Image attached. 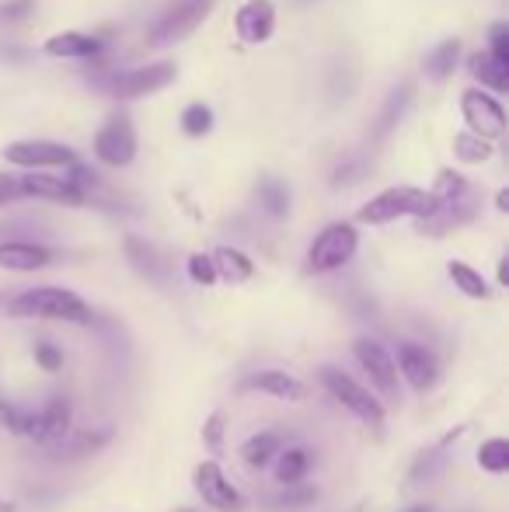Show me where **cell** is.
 I'll return each mask as SVG.
<instances>
[{
  "label": "cell",
  "mask_w": 509,
  "mask_h": 512,
  "mask_svg": "<svg viewBox=\"0 0 509 512\" xmlns=\"http://www.w3.org/2000/svg\"><path fill=\"white\" fill-rule=\"evenodd\" d=\"M11 317H42V321H70V324H88L91 307L84 304L77 293L60 290V286H39L7 304Z\"/></svg>",
  "instance_id": "obj_1"
},
{
  "label": "cell",
  "mask_w": 509,
  "mask_h": 512,
  "mask_svg": "<svg viewBox=\"0 0 509 512\" xmlns=\"http://www.w3.org/2000/svg\"><path fill=\"white\" fill-rule=\"evenodd\" d=\"M433 209H436V199L429 196L426 189L394 185V189H384L381 196H374L360 209V220L363 223H391V220H398V216H419V220H426Z\"/></svg>",
  "instance_id": "obj_2"
},
{
  "label": "cell",
  "mask_w": 509,
  "mask_h": 512,
  "mask_svg": "<svg viewBox=\"0 0 509 512\" xmlns=\"http://www.w3.org/2000/svg\"><path fill=\"white\" fill-rule=\"evenodd\" d=\"M318 377H321V384H325V391L332 394L342 408H349L356 418H360V422H367L370 429H381V425H384V408H381V401H377V398H370L367 387H360L353 377H349V373L335 370V366H321Z\"/></svg>",
  "instance_id": "obj_3"
},
{
  "label": "cell",
  "mask_w": 509,
  "mask_h": 512,
  "mask_svg": "<svg viewBox=\"0 0 509 512\" xmlns=\"http://www.w3.org/2000/svg\"><path fill=\"white\" fill-rule=\"evenodd\" d=\"M356 248H360V234L353 223H328L314 237L311 251H307V265H311V272H335L356 255Z\"/></svg>",
  "instance_id": "obj_4"
},
{
  "label": "cell",
  "mask_w": 509,
  "mask_h": 512,
  "mask_svg": "<svg viewBox=\"0 0 509 512\" xmlns=\"http://www.w3.org/2000/svg\"><path fill=\"white\" fill-rule=\"evenodd\" d=\"M213 4H217V0H171L161 18L154 21L150 42L168 46V42H178V39H185V35H192L206 21V14L213 11Z\"/></svg>",
  "instance_id": "obj_5"
},
{
  "label": "cell",
  "mask_w": 509,
  "mask_h": 512,
  "mask_svg": "<svg viewBox=\"0 0 509 512\" xmlns=\"http://www.w3.org/2000/svg\"><path fill=\"white\" fill-rule=\"evenodd\" d=\"M175 63L161 60V63H150V67H136L126 70V74H112L102 81V88L109 91L112 98H143V95H154V91L168 88L175 81Z\"/></svg>",
  "instance_id": "obj_6"
},
{
  "label": "cell",
  "mask_w": 509,
  "mask_h": 512,
  "mask_svg": "<svg viewBox=\"0 0 509 512\" xmlns=\"http://www.w3.org/2000/svg\"><path fill=\"white\" fill-rule=\"evenodd\" d=\"M95 154H98V161L112 164V168H126V164H133L136 133H133V122H129L126 112H116L102 129H98Z\"/></svg>",
  "instance_id": "obj_7"
},
{
  "label": "cell",
  "mask_w": 509,
  "mask_h": 512,
  "mask_svg": "<svg viewBox=\"0 0 509 512\" xmlns=\"http://www.w3.org/2000/svg\"><path fill=\"white\" fill-rule=\"evenodd\" d=\"M464 119H468L471 133L482 136V140H499L506 133V108L499 105V98L485 95L482 88H468L461 95Z\"/></svg>",
  "instance_id": "obj_8"
},
{
  "label": "cell",
  "mask_w": 509,
  "mask_h": 512,
  "mask_svg": "<svg viewBox=\"0 0 509 512\" xmlns=\"http://www.w3.org/2000/svg\"><path fill=\"white\" fill-rule=\"evenodd\" d=\"M4 157L18 168H74L77 154L63 143L49 140H21L4 150Z\"/></svg>",
  "instance_id": "obj_9"
},
{
  "label": "cell",
  "mask_w": 509,
  "mask_h": 512,
  "mask_svg": "<svg viewBox=\"0 0 509 512\" xmlns=\"http://www.w3.org/2000/svg\"><path fill=\"white\" fill-rule=\"evenodd\" d=\"M196 492L203 495L206 506L220 509V512H241L245 509V499H241V492L231 485V481L224 478V471H220V464H213V460H203V464L196 467Z\"/></svg>",
  "instance_id": "obj_10"
},
{
  "label": "cell",
  "mask_w": 509,
  "mask_h": 512,
  "mask_svg": "<svg viewBox=\"0 0 509 512\" xmlns=\"http://www.w3.org/2000/svg\"><path fill=\"white\" fill-rule=\"evenodd\" d=\"M353 352L363 370L370 373L377 391H381L384 398H398V366H394L391 352H387L381 342H374V338H356Z\"/></svg>",
  "instance_id": "obj_11"
},
{
  "label": "cell",
  "mask_w": 509,
  "mask_h": 512,
  "mask_svg": "<svg viewBox=\"0 0 509 512\" xmlns=\"http://www.w3.org/2000/svg\"><path fill=\"white\" fill-rule=\"evenodd\" d=\"M398 373L401 377L412 384V391H419V394H426V391H433V384H436V377H440V366H436V356L429 349H422V345H415V342H405L398 349Z\"/></svg>",
  "instance_id": "obj_12"
},
{
  "label": "cell",
  "mask_w": 509,
  "mask_h": 512,
  "mask_svg": "<svg viewBox=\"0 0 509 512\" xmlns=\"http://www.w3.org/2000/svg\"><path fill=\"white\" fill-rule=\"evenodd\" d=\"M18 196L49 199V203H67V206L84 203V189H77L70 178H53V175H42V171L18 178Z\"/></svg>",
  "instance_id": "obj_13"
},
{
  "label": "cell",
  "mask_w": 509,
  "mask_h": 512,
  "mask_svg": "<svg viewBox=\"0 0 509 512\" xmlns=\"http://www.w3.org/2000/svg\"><path fill=\"white\" fill-rule=\"evenodd\" d=\"M238 391H241V394H248V391H262V394H272V398H279V401H304V398H307V387L300 384L297 377H290V373H283V370L252 373V377L241 380Z\"/></svg>",
  "instance_id": "obj_14"
},
{
  "label": "cell",
  "mask_w": 509,
  "mask_h": 512,
  "mask_svg": "<svg viewBox=\"0 0 509 512\" xmlns=\"http://www.w3.org/2000/svg\"><path fill=\"white\" fill-rule=\"evenodd\" d=\"M234 28L245 42H265L276 28V7L272 0H245L234 18Z\"/></svg>",
  "instance_id": "obj_15"
},
{
  "label": "cell",
  "mask_w": 509,
  "mask_h": 512,
  "mask_svg": "<svg viewBox=\"0 0 509 512\" xmlns=\"http://www.w3.org/2000/svg\"><path fill=\"white\" fill-rule=\"evenodd\" d=\"M49 262H53V251L42 248V244L32 241L0 244V269L7 272H35V269H46Z\"/></svg>",
  "instance_id": "obj_16"
},
{
  "label": "cell",
  "mask_w": 509,
  "mask_h": 512,
  "mask_svg": "<svg viewBox=\"0 0 509 512\" xmlns=\"http://www.w3.org/2000/svg\"><path fill=\"white\" fill-rule=\"evenodd\" d=\"M70 429V401L67 398H49V405L32 415V432L28 436L39 439V443H56Z\"/></svg>",
  "instance_id": "obj_17"
},
{
  "label": "cell",
  "mask_w": 509,
  "mask_h": 512,
  "mask_svg": "<svg viewBox=\"0 0 509 512\" xmlns=\"http://www.w3.org/2000/svg\"><path fill=\"white\" fill-rule=\"evenodd\" d=\"M49 56H63V60H84V56H95L102 53V42L95 35H84V32H60L53 39H46Z\"/></svg>",
  "instance_id": "obj_18"
},
{
  "label": "cell",
  "mask_w": 509,
  "mask_h": 512,
  "mask_svg": "<svg viewBox=\"0 0 509 512\" xmlns=\"http://www.w3.org/2000/svg\"><path fill=\"white\" fill-rule=\"evenodd\" d=\"M210 258H213V269H217V279L245 283V279L255 276V262L248 255H241L238 248H217Z\"/></svg>",
  "instance_id": "obj_19"
},
{
  "label": "cell",
  "mask_w": 509,
  "mask_h": 512,
  "mask_svg": "<svg viewBox=\"0 0 509 512\" xmlns=\"http://www.w3.org/2000/svg\"><path fill=\"white\" fill-rule=\"evenodd\" d=\"M279 453H283V443H279L276 432H258V436H252L241 446V460L248 467H269L272 457H279Z\"/></svg>",
  "instance_id": "obj_20"
},
{
  "label": "cell",
  "mask_w": 509,
  "mask_h": 512,
  "mask_svg": "<svg viewBox=\"0 0 509 512\" xmlns=\"http://www.w3.org/2000/svg\"><path fill=\"white\" fill-rule=\"evenodd\" d=\"M457 56H461V42L443 39L440 46H436L433 53L422 60V67H426V74L433 77V81H447V77L454 74V67H457Z\"/></svg>",
  "instance_id": "obj_21"
},
{
  "label": "cell",
  "mask_w": 509,
  "mask_h": 512,
  "mask_svg": "<svg viewBox=\"0 0 509 512\" xmlns=\"http://www.w3.org/2000/svg\"><path fill=\"white\" fill-rule=\"evenodd\" d=\"M126 255H129V262L136 265V272H143L147 279H154V283H161V279H164V262L157 258V251L150 248L147 241H140V237H129Z\"/></svg>",
  "instance_id": "obj_22"
},
{
  "label": "cell",
  "mask_w": 509,
  "mask_h": 512,
  "mask_svg": "<svg viewBox=\"0 0 509 512\" xmlns=\"http://www.w3.org/2000/svg\"><path fill=\"white\" fill-rule=\"evenodd\" d=\"M471 74H475L482 84H489L492 91H506L509 88V63L492 60L489 53L471 56Z\"/></svg>",
  "instance_id": "obj_23"
},
{
  "label": "cell",
  "mask_w": 509,
  "mask_h": 512,
  "mask_svg": "<svg viewBox=\"0 0 509 512\" xmlns=\"http://www.w3.org/2000/svg\"><path fill=\"white\" fill-rule=\"evenodd\" d=\"M307 467H311V453H307L304 446H293V450L279 453L276 474H279V481H283L286 488H293V485H300V478L307 474Z\"/></svg>",
  "instance_id": "obj_24"
},
{
  "label": "cell",
  "mask_w": 509,
  "mask_h": 512,
  "mask_svg": "<svg viewBox=\"0 0 509 512\" xmlns=\"http://www.w3.org/2000/svg\"><path fill=\"white\" fill-rule=\"evenodd\" d=\"M450 279H454V286L464 293V297H471V300H485V297H489V283H485L482 272H475L471 265L450 262Z\"/></svg>",
  "instance_id": "obj_25"
},
{
  "label": "cell",
  "mask_w": 509,
  "mask_h": 512,
  "mask_svg": "<svg viewBox=\"0 0 509 512\" xmlns=\"http://www.w3.org/2000/svg\"><path fill=\"white\" fill-rule=\"evenodd\" d=\"M468 192H471L468 178L457 175V171H450V168H443L440 175H436L433 192H429V196H433L436 203H457V199H464Z\"/></svg>",
  "instance_id": "obj_26"
},
{
  "label": "cell",
  "mask_w": 509,
  "mask_h": 512,
  "mask_svg": "<svg viewBox=\"0 0 509 512\" xmlns=\"http://www.w3.org/2000/svg\"><path fill=\"white\" fill-rule=\"evenodd\" d=\"M258 203H262L265 213L272 216V220H283L286 213H290V189H286L283 182H262V189H258Z\"/></svg>",
  "instance_id": "obj_27"
},
{
  "label": "cell",
  "mask_w": 509,
  "mask_h": 512,
  "mask_svg": "<svg viewBox=\"0 0 509 512\" xmlns=\"http://www.w3.org/2000/svg\"><path fill=\"white\" fill-rule=\"evenodd\" d=\"M454 154L468 164H482L492 157V143L482 140V136H475V133H457L454 136Z\"/></svg>",
  "instance_id": "obj_28"
},
{
  "label": "cell",
  "mask_w": 509,
  "mask_h": 512,
  "mask_svg": "<svg viewBox=\"0 0 509 512\" xmlns=\"http://www.w3.org/2000/svg\"><path fill=\"white\" fill-rule=\"evenodd\" d=\"M478 467L489 471V474L509 471V443L506 439H489V443H482V450H478Z\"/></svg>",
  "instance_id": "obj_29"
},
{
  "label": "cell",
  "mask_w": 509,
  "mask_h": 512,
  "mask_svg": "<svg viewBox=\"0 0 509 512\" xmlns=\"http://www.w3.org/2000/svg\"><path fill=\"white\" fill-rule=\"evenodd\" d=\"M408 102H412V88H398L394 91L391 98H387V105H384V112H381V119H377V136H384L387 129L394 126V122L401 119V115H405V108H408Z\"/></svg>",
  "instance_id": "obj_30"
},
{
  "label": "cell",
  "mask_w": 509,
  "mask_h": 512,
  "mask_svg": "<svg viewBox=\"0 0 509 512\" xmlns=\"http://www.w3.org/2000/svg\"><path fill=\"white\" fill-rule=\"evenodd\" d=\"M210 126H213V112L206 105H189L182 112V129L189 136H203V133H210Z\"/></svg>",
  "instance_id": "obj_31"
},
{
  "label": "cell",
  "mask_w": 509,
  "mask_h": 512,
  "mask_svg": "<svg viewBox=\"0 0 509 512\" xmlns=\"http://www.w3.org/2000/svg\"><path fill=\"white\" fill-rule=\"evenodd\" d=\"M0 425L18 432V436H28V432H32V411H21L14 405H7V401H0Z\"/></svg>",
  "instance_id": "obj_32"
},
{
  "label": "cell",
  "mask_w": 509,
  "mask_h": 512,
  "mask_svg": "<svg viewBox=\"0 0 509 512\" xmlns=\"http://www.w3.org/2000/svg\"><path fill=\"white\" fill-rule=\"evenodd\" d=\"M189 279L199 286H213L217 283V269H213V258L210 255H192L189 258Z\"/></svg>",
  "instance_id": "obj_33"
},
{
  "label": "cell",
  "mask_w": 509,
  "mask_h": 512,
  "mask_svg": "<svg viewBox=\"0 0 509 512\" xmlns=\"http://www.w3.org/2000/svg\"><path fill=\"white\" fill-rule=\"evenodd\" d=\"M35 11V0H4L0 4V21H25Z\"/></svg>",
  "instance_id": "obj_34"
},
{
  "label": "cell",
  "mask_w": 509,
  "mask_h": 512,
  "mask_svg": "<svg viewBox=\"0 0 509 512\" xmlns=\"http://www.w3.org/2000/svg\"><path fill=\"white\" fill-rule=\"evenodd\" d=\"M492 46H489V56L499 63H509V28L506 25H492Z\"/></svg>",
  "instance_id": "obj_35"
},
{
  "label": "cell",
  "mask_w": 509,
  "mask_h": 512,
  "mask_svg": "<svg viewBox=\"0 0 509 512\" xmlns=\"http://www.w3.org/2000/svg\"><path fill=\"white\" fill-rule=\"evenodd\" d=\"M35 363H39L42 370L56 373L63 366V352L53 349V345H46V342H39V345H35Z\"/></svg>",
  "instance_id": "obj_36"
},
{
  "label": "cell",
  "mask_w": 509,
  "mask_h": 512,
  "mask_svg": "<svg viewBox=\"0 0 509 512\" xmlns=\"http://www.w3.org/2000/svg\"><path fill=\"white\" fill-rule=\"evenodd\" d=\"M360 175H363V164H360V161H342L339 168H335L332 182H335V185H346V182H356Z\"/></svg>",
  "instance_id": "obj_37"
},
{
  "label": "cell",
  "mask_w": 509,
  "mask_h": 512,
  "mask_svg": "<svg viewBox=\"0 0 509 512\" xmlns=\"http://www.w3.org/2000/svg\"><path fill=\"white\" fill-rule=\"evenodd\" d=\"M220 436H224V415H213L210 422H206V443L213 446V450H220Z\"/></svg>",
  "instance_id": "obj_38"
},
{
  "label": "cell",
  "mask_w": 509,
  "mask_h": 512,
  "mask_svg": "<svg viewBox=\"0 0 509 512\" xmlns=\"http://www.w3.org/2000/svg\"><path fill=\"white\" fill-rule=\"evenodd\" d=\"M11 199H18V178H11V175L0 171V206L11 203Z\"/></svg>",
  "instance_id": "obj_39"
},
{
  "label": "cell",
  "mask_w": 509,
  "mask_h": 512,
  "mask_svg": "<svg viewBox=\"0 0 509 512\" xmlns=\"http://www.w3.org/2000/svg\"><path fill=\"white\" fill-rule=\"evenodd\" d=\"M307 502H314L311 488H304V492H293V495H283V499H279V506H307Z\"/></svg>",
  "instance_id": "obj_40"
},
{
  "label": "cell",
  "mask_w": 509,
  "mask_h": 512,
  "mask_svg": "<svg viewBox=\"0 0 509 512\" xmlns=\"http://www.w3.org/2000/svg\"><path fill=\"white\" fill-rule=\"evenodd\" d=\"M499 283H509V265H506V258H503V262H499Z\"/></svg>",
  "instance_id": "obj_41"
},
{
  "label": "cell",
  "mask_w": 509,
  "mask_h": 512,
  "mask_svg": "<svg viewBox=\"0 0 509 512\" xmlns=\"http://www.w3.org/2000/svg\"><path fill=\"white\" fill-rule=\"evenodd\" d=\"M496 206H499V209H503V213H506V209H509V192H506V189H503V192H499Z\"/></svg>",
  "instance_id": "obj_42"
},
{
  "label": "cell",
  "mask_w": 509,
  "mask_h": 512,
  "mask_svg": "<svg viewBox=\"0 0 509 512\" xmlns=\"http://www.w3.org/2000/svg\"><path fill=\"white\" fill-rule=\"evenodd\" d=\"M0 512H14V506H11V502H4V499H0Z\"/></svg>",
  "instance_id": "obj_43"
},
{
  "label": "cell",
  "mask_w": 509,
  "mask_h": 512,
  "mask_svg": "<svg viewBox=\"0 0 509 512\" xmlns=\"http://www.w3.org/2000/svg\"><path fill=\"white\" fill-rule=\"evenodd\" d=\"M408 512H429V506H412V509H408Z\"/></svg>",
  "instance_id": "obj_44"
},
{
  "label": "cell",
  "mask_w": 509,
  "mask_h": 512,
  "mask_svg": "<svg viewBox=\"0 0 509 512\" xmlns=\"http://www.w3.org/2000/svg\"><path fill=\"white\" fill-rule=\"evenodd\" d=\"M182 512H189V509H182Z\"/></svg>",
  "instance_id": "obj_45"
}]
</instances>
